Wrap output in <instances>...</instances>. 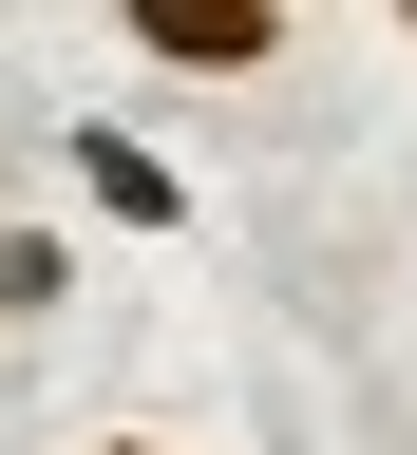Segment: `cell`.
I'll return each mask as SVG.
<instances>
[{
	"label": "cell",
	"instance_id": "6da1fadb",
	"mask_svg": "<svg viewBox=\"0 0 417 455\" xmlns=\"http://www.w3.org/2000/svg\"><path fill=\"white\" fill-rule=\"evenodd\" d=\"M57 171H76V209H95V228H152V247L190 228V171H171L133 114H57Z\"/></svg>",
	"mask_w": 417,
	"mask_h": 455
},
{
	"label": "cell",
	"instance_id": "7a4b0ae2",
	"mask_svg": "<svg viewBox=\"0 0 417 455\" xmlns=\"http://www.w3.org/2000/svg\"><path fill=\"white\" fill-rule=\"evenodd\" d=\"M285 38H304L285 0H133V57H152V76H266Z\"/></svg>",
	"mask_w": 417,
	"mask_h": 455
},
{
	"label": "cell",
	"instance_id": "3957f363",
	"mask_svg": "<svg viewBox=\"0 0 417 455\" xmlns=\"http://www.w3.org/2000/svg\"><path fill=\"white\" fill-rule=\"evenodd\" d=\"M76 304V247H57V228H0V323H57Z\"/></svg>",
	"mask_w": 417,
	"mask_h": 455
},
{
	"label": "cell",
	"instance_id": "277c9868",
	"mask_svg": "<svg viewBox=\"0 0 417 455\" xmlns=\"http://www.w3.org/2000/svg\"><path fill=\"white\" fill-rule=\"evenodd\" d=\"M76 455H171V436H76Z\"/></svg>",
	"mask_w": 417,
	"mask_h": 455
},
{
	"label": "cell",
	"instance_id": "5b68a950",
	"mask_svg": "<svg viewBox=\"0 0 417 455\" xmlns=\"http://www.w3.org/2000/svg\"><path fill=\"white\" fill-rule=\"evenodd\" d=\"M398 38H417V0H398Z\"/></svg>",
	"mask_w": 417,
	"mask_h": 455
}]
</instances>
